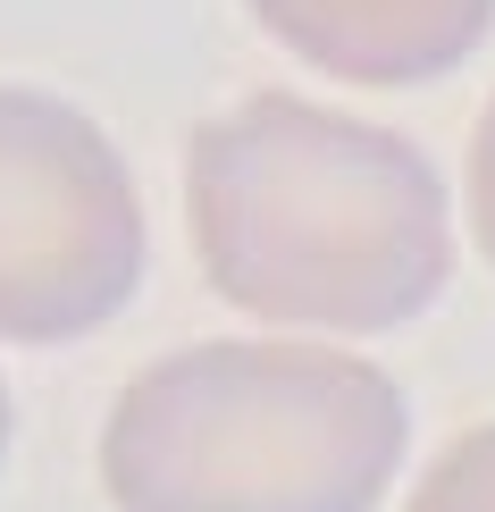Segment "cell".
I'll return each instance as SVG.
<instances>
[{"mask_svg":"<svg viewBox=\"0 0 495 512\" xmlns=\"http://www.w3.org/2000/svg\"><path fill=\"white\" fill-rule=\"evenodd\" d=\"M202 286L269 336H395L454 286V185L420 135L336 101L252 93L185 143Z\"/></svg>","mask_w":495,"mask_h":512,"instance_id":"obj_1","label":"cell"},{"mask_svg":"<svg viewBox=\"0 0 495 512\" xmlns=\"http://www.w3.org/2000/svg\"><path fill=\"white\" fill-rule=\"evenodd\" d=\"M143 185L93 110L0 84V345H76L143 294Z\"/></svg>","mask_w":495,"mask_h":512,"instance_id":"obj_3","label":"cell"},{"mask_svg":"<svg viewBox=\"0 0 495 512\" xmlns=\"http://www.w3.org/2000/svg\"><path fill=\"white\" fill-rule=\"evenodd\" d=\"M403 512H495V420L445 445V454L412 479Z\"/></svg>","mask_w":495,"mask_h":512,"instance_id":"obj_5","label":"cell"},{"mask_svg":"<svg viewBox=\"0 0 495 512\" xmlns=\"http://www.w3.org/2000/svg\"><path fill=\"white\" fill-rule=\"evenodd\" d=\"M454 227L479 244V261L495 269V101L479 110V126H470V152H462V210H454Z\"/></svg>","mask_w":495,"mask_h":512,"instance_id":"obj_6","label":"cell"},{"mask_svg":"<svg viewBox=\"0 0 495 512\" xmlns=\"http://www.w3.org/2000/svg\"><path fill=\"white\" fill-rule=\"evenodd\" d=\"M403 462V387L328 336L177 345L101 420L110 512H386Z\"/></svg>","mask_w":495,"mask_h":512,"instance_id":"obj_2","label":"cell"},{"mask_svg":"<svg viewBox=\"0 0 495 512\" xmlns=\"http://www.w3.org/2000/svg\"><path fill=\"white\" fill-rule=\"evenodd\" d=\"M286 59L353 93H412L487 51L495 0H244Z\"/></svg>","mask_w":495,"mask_h":512,"instance_id":"obj_4","label":"cell"},{"mask_svg":"<svg viewBox=\"0 0 495 512\" xmlns=\"http://www.w3.org/2000/svg\"><path fill=\"white\" fill-rule=\"evenodd\" d=\"M9 429H17V403H9V378H0V462H9Z\"/></svg>","mask_w":495,"mask_h":512,"instance_id":"obj_7","label":"cell"}]
</instances>
